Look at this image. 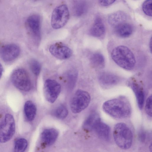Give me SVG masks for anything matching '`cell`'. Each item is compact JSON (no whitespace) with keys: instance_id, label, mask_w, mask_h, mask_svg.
<instances>
[{"instance_id":"1","label":"cell","mask_w":152,"mask_h":152,"mask_svg":"<svg viewBox=\"0 0 152 152\" xmlns=\"http://www.w3.org/2000/svg\"><path fill=\"white\" fill-rule=\"evenodd\" d=\"M103 110L111 117L118 119L129 117L132 113V108L128 99L120 96L105 102L102 106Z\"/></svg>"},{"instance_id":"2","label":"cell","mask_w":152,"mask_h":152,"mask_svg":"<svg viewBox=\"0 0 152 152\" xmlns=\"http://www.w3.org/2000/svg\"><path fill=\"white\" fill-rule=\"evenodd\" d=\"M112 58L120 67L127 70L134 67L136 60L132 52L127 47L120 45L114 48L111 53Z\"/></svg>"},{"instance_id":"3","label":"cell","mask_w":152,"mask_h":152,"mask_svg":"<svg viewBox=\"0 0 152 152\" xmlns=\"http://www.w3.org/2000/svg\"><path fill=\"white\" fill-rule=\"evenodd\" d=\"M113 134L114 140L119 147L123 149L130 148L132 142L133 135L131 129L126 124L122 123L116 124Z\"/></svg>"},{"instance_id":"4","label":"cell","mask_w":152,"mask_h":152,"mask_svg":"<svg viewBox=\"0 0 152 152\" xmlns=\"http://www.w3.org/2000/svg\"><path fill=\"white\" fill-rule=\"evenodd\" d=\"M11 80L13 85L18 89L25 91H29L31 88V82L27 71L18 68L12 72Z\"/></svg>"},{"instance_id":"5","label":"cell","mask_w":152,"mask_h":152,"mask_svg":"<svg viewBox=\"0 0 152 152\" xmlns=\"http://www.w3.org/2000/svg\"><path fill=\"white\" fill-rule=\"evenodd\" d=\"M68 8L63 4L56 7L53 11L51 18V24L53 28L58 29L64 26L69 18Z\"/></svg>"},{"instance_id":"6","label":"cell","mask_w":152,"mask_h":152,"mask_svg":"<svg viewBox=\"0 0 152 152\" xmlns=\"http://www.w3.org/2000/svg\"><path fill=\"white\" fill-rule=\"evenodd\" d=\"M15 130L14 117L7 113L0 123V142L4 143L10 140L14 135Z\"/></svg>"},{"instance_id":"7","label":"cell","mask_w":152,"mask_h":152,"mask_svg":"<svg viewBox=\"0 0 152 152\" xmlns=\"http://www.w3.org/2000/svg\"><path fill=\"white\" fill-rule=\"evenodd\" d=\"M90 100V96L87 92L81 90L77 91L71 100V111L75 113L81 112L88 106Z\"/></svg>"},{"instance_id":"8","label":"cell","mask_w":152,"mask_h":152,"mask_svg":"<svg viewBox=\"0 0 152 152\" xmlns=\"http://www.w3.org/2000/svg\"><path fill=\"white\" fill-rule=\"evenodd\" d=\"M41 18L38 14L30 15L26 21L27 28L34 42L38 44L41 37Z\"/></svg>"},{"instance_id":"9","label":"cell","mask_w":152,"mask_h":152,"mask_svg":"<svg viewBox=\"0 0 152 152\" xmlns=\"http://www.w3.org/2000/svg\"><path fill=\"white\" fill-rule=\"evenodd\" d=\"M44 90L46 100L49 102L53 103L56 100L60 93L61 86L56 81L48 79L45 82Z\"/></svg>"},{"instance_id":"10","label":"cell","mask_w":152,"mask_h":152,"mask_svg":"<svg viewBox=\"0 0 152 152\" xmlns=\"http://www.w3.org/2000/svg\"><path fill=\"white\" fill-rule=\"evenodd\" d=\"M20 53L19 47L15 44H9L0 47V57L4 62L9 63L15 60Z\"/></svg>"},{"instance_id":"11","label":"cell","mask_w":152,"mask_h":152,"mask_svg":"<svg viewBox=\"0 0 152 152\" xmlns=\"http://www.w3.org/2000/svg\"><path fill=\"white\" fill-rule=\"evenodd\" d=\"M49 51L53 56L61 60L68 58L72 54L71 50L61 42H56L51 45Z\"/></svg>"},{"instance_id":"12","label":"cell","mask_w":152,"mask_h":152,"mask_svg":"<svg viewBox=\"0 0 152 152\" xmlns=\"http://www.w3.org/2000/svg\"><path fill=\"white\" fill-rule=\"evenodd\" d=\"M98 79L99 84L103 87L108 88L118 84L121 80L118 76L111 73L103 72L98 75Z\"/></svg>"},{"instance_id":"13","label":"cell","mask_w":152,"mask_h":152,"mask_svg":"<svg viewBox=\"0 0 152 152\" xmlns=\"http://www.w3.org/2000/svg\"><path fill=\"white\" fill-rule=\"evenodd\" d=\"M105 32V25L102 18L96 16L90 29L91 34L95 37H100L104 35Z\"/></svg>"},{"instance_id":"14","label":"cell","mask_w":152,"mask_h":152,"mask_svg":"<svg viewBox=\"0 0 152 152\" xmlns=\"http://www.w3.org/2000/svg\"><path fill=\"white\" fill-rule=\"evenodd\" d=\"M93 131L102 140L109 141L110 138V129L108 125L101 121L98 122L94 126Z\"/></svg>"},{"instance_id":"15","label":"cell","mask_w":152,"mask_h":152,"mask_svg":"<svg viewBox=\"0 0 152 152\" xmlns=\"http://www.w3.org/2000/svg\"><path fill=\"white\" fill-rule=\"evenodd\" d=\"M133 28L129 23L126 22L117 25L114 27V31L115 34L120 37L126 38L132 34Z\"/></svg>"},{"instance_id":"16","label":"cell","mask_w":152,"mask_h":152,"mask_svg":"<svg viewBox=\"0 0 152 152\" xmlns=\"http://www.w3.org/2000/svg\"><path fill=\"white\" fill-rule=\"evenodd\" d=\"M58 136V132L53 128L46 129L42 132L41 138L42 141L45 145H50L56 140Z\"/></svg>"},{"instance_id":"17","label":"cell","mask_w":152,"mask_h":152,"mask_svg":"<svg viewBox=\"0 0 152 152\" xmlns=\"http://www.w3.org/2000/svg\"><path fill=\"white\" fill-rule=\"evenodd\" d=\"M127 19V14L124 12L119 11L110 14L108 17L109 23L112 26L117 25L126 22Z\"/></svg>"},{"instance_id":"18","label":"cell","mask_w":152,"mask_h":152,"mask_svg":"<svg viewBox=\"0 0 152 152\" xmlns=\"http://www.w3.org/2000/svg\"><path fill=\"white\" fill-rule=\"evenodd\" d=\"M129 85L136 97L138 107L141 110L143 105L144 95L143 91L139 86L134 82H131Z\"/></svg>"},{"instance_id":"19","label":"cell","mask_w":152,"mask_h":152,"mask_svg":"<svg viewBox=\"0 0 152 152\" xmlns=\"http://www.w3.org/2000/svg\"><path fill=\"white\" fill-rule=\"evenodd\" d=\"M24 112L25 117L28 121H31L34 119L36 114L37 108L32 101L28 100L25 102Z\"/></svg>"},{"instance_id":"20","label":"cell","mask_w":152,"mask_h":152,"mask_svg":"<svg viewBox=\"0 0 152 152\" xmlns=\"http://www.w3.org/2000/svg\"><path fill=\"white\" fill-rule=\"evenodd\" d=\"M101 121L99 115L96 113L91 114L85 121L83 127L88 131H93L96 124Z\"/></svg>"},{"instance_id":"21","label":"cell","mask_w":152,"mask_h":152,"mask_svg":"<svg viewBox=\"0 0 152 152\" xmlns=\"http://www.w3.org/2000/svg\"><path fill=\"white\" fill-rule=\"evenodd\" d=\"M90 61L92 65L97 69H102L105 65L104 57L102 53L99 52L95 53L91 55Z\"/></svg>"},{"instance_id":"22","label":"cell","mask_w":152,"mask_h":152,"mask_svg":"<svg viewBox=\"0 0 152 152\" xmlns=\"http://www.w3.org/2000/svg\"><path fill=\"white\" fill-rule=\"evenodd\" d=\"M88 9V5L86 2L83 1H76L73 7V11L74 15L80 17L84 15Z\"/></svg>"},{"instance_id":"23","label":"cell","mask_w":152,"mask_h":152,"mask_svg":"<svg viewBox=\"0 0 152 152\" xmlns=\"http://www.w3.org/2000/svg\"><path fill=\"white\" fill-rule=\"evenodd\" d=\"M27 145L28 142L25 139L20 138L17 140L15 143L14 152H24Z\"/></svg>"},{"instance_id":"24","label":"cell","mask_w":152,"mask_h":152,"mask_svg":"<svg viewBox=\"0 0 152 152\" xmlns=\"http://www.w3.org/2000/svg\"><path fill=\"white\" fill-rule=\"evenodd\" d=\"M54 115L59 119H64L67 115L68 111L66 107L63 105L58 106L54 110Z\"/></svg>"},{"instance_id":"25","label":"cell","mask_w":152,"mask_h":152,"mask_svg":"<svg viewBox=\"0 0 152 152\" xmlns=\"http://www.w3.org/2000/svg\"><path fill=\"white\" fill-rule=\"evenodd\" d=\"M30 68L32 72L35 75L39 74L41 70V65L37 60L32 59L29 62Z\"/></svg>"},{"instance_id":"26","label":"cell","mask_w":152,"mask_h":152,"mask_svg":"<svg viewBox=\"0 0 152 152\" xmlns=\"http://www.w3.org/2000/svg\"><path fill=\"white\" fill-rule=\"evenodd\" d=\"M77 77V73L75 70H71L67 73V82L69 88L72 89L74 86Z\"/></svg>"},{"instance_id":"27","label":"cell","mask_w":152,"mask_h":152,"mask_svg":"<svg viewBox=\"0 0 152 152\" xmlns=\"http://www.w3.org/2000/svg\"><path fill=\"white\" fill-rule=\"evenodd\" d=\"M152 3L151 0H146L143 3L142 6L143 12L149 16H152Z\"/></svg>"},{"instance_id":"28","label":"cell","mask_w":152,"mask_h":152,"mask_svg":"<svg viewBox=\"0 0 152 152\" xmlns=\"http://www.w3.org/2000/svg\"><path fill=\"white\" fill-rule=\"evenodd\" d=\"M152 96H149L147 98L145 105V110L147 115L149 117L152 116Z\"/></svg>"},{"instance_id":"29","label":"cell","mask_w":152,"mask_h":152,"mask_svg":"<svg viewBox=\"0 0 152 152\" xmlns=\"http://www.w3.org/2000/svg\"><path fill=\"white\" fill-rule=\"evenodd\" d=\"M115 1L113 0H99V3L101 6H106L110 5Z\"/></svg>"},{"instance_id":"30","label":"cell","mask_w":152,"mask_h":152,"mask_svg":"<svg viewBox=\"0 0 152 152\" xmlns=\"http://www.w3.org/2000/svg\"><path fill=\"white\" fill-rule=\"evenodd\" d=\"M146 137V132L142 131L140 132L139 134V138L140 140L142 142H144L145 140Z\"/></svg>"},{"instance_id":"31","label":"cell","mask_w":152,"mask_h":152,"mask_svg":"<svg viewBox=\"0 0 152 152\" xmlns=\"http://www.w3.org/2000/svg\"><path fill=\"white\" fill-rule=\"evenodd\" d=\"M3 68L1 64L0 63V79H1L2 74Z\"/></svg>"},{"instance_id":"32","label":"cell","mask_w":152,"mask_h":152,"mask_svg":"<svg viewBox=\"0 0 152 152\" xmlns=\"http://www.w3.org/2000/svg\"><path fill=\"white\" fill-rule=\"evenodd\" d=\"M149 47L150 49L151 50V39L149 42Z\"/></svg>"}]
</instances>
